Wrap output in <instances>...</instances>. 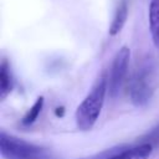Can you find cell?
<instances>
[{
  "label": "cell",
  "mask_w": 159,
  "mask_h": 159,
  "mask_svg": "<svg viewBox=\"0 0 159 159\" xmlns=\"http://www.w3.org/2000/svg\"><path fill=\"white\" fill-rule=\"evenodd\" d=\"M107 92H108L107 80L101 78V81L96 83V86L86 96L82 103L77 107L75 113V119H76V125L80 130L86 132L94 127L103 108Z\"/></svg>",
  "instance_id": "obj_1"
},
{
  "label": "cell",
  "mask_w": 159,
  "mask_h": 159,
  "mask_svg": "<svg viewBox=\"0 0 159 159\" xmlns=\"http://www.w3.org/2000/svg\"><path fill=\"white\" fill-rule=\"evenodd\" d=\"M0 153L5 159H57L48 149L4 130L0 132Z\"/></svg>",
  "instance_id": "obj_2"
},
{
  "label": "cell",
  "mask_w": 159,
  "mask_h": 159,
  "mask_svg": "<svg viewBox=\"0 0 159 159\" xmlns=\"http://www.w3.org/2000/svg\"><path fill=\"white\" fill-rule=\"evenodd\" d=\"M153 92V70L150 65H144L129 82V97L134 106L143 107L152 99Z\"/></svg>",
  "instance_id": "obj_3"
},
{
  "label": "cell",
  "mask_w": 159,
  "mask_h": 159,
  "mask_svg": "<svg viewBox=\"0 0 159 159\" xmlns=\"http://www.w3.org/2000/svg\"><path fill=\"white\" fill-rule=\"evenodd\" d=\"M129 60H130L129 47L122 46L117 51V53L112 61V66L109 70V77L107 81L108 92L112 97H116L122 88V84H123L125 76H127V72H128Z\"/></svg>",
  "instance_id": "obj_4"
},
{
  "label": "cell",
  "mask_w": 159,
  "mask_h": 159,
  "mask_svg": "<svg viewBox=\"0 0 159 159\" xmlns=\"http://www.w3.org/2000/svg\"><path fill=\"white\" fill-rule=\"evenodd\" d=\"M154 147L149 143L142 142L140 144L128 147L125 149H112L107 153H103L99 159H149L153 153Z\"/></svg>",
  "instance_id": "obj_5"
},
{
  "label": "cell",
  "mask_w": 159,
  "mask_h": 159,
  "mask_svg": "<svg viewBox=\"0 0 159 159\" xmlns=\"http://www.w3.org/2000/svg\"><path fill=\"white\" fill-rule=\"evenodd\" d=\"M148 21L152 41L159 48V0H150L148 9Z\"/></svg>",
  "instance_id": "obj_6"
},
{
  "label": "cell",
  "mask_w": 159,
  "mask_h": 159,
  "mask_svg": "<svg viewBox=\"0 0 159 159\" xmlns=\"http://www.w3.org/2000/svg\"><path fill=\"white\" fill-rule=\"evenodd\" d=\"M127 19H128V4H127L125 0H122L118 4L117 9H116V12L113 15L112 22H111L109 29H108V34L111 36L118 35L122 31V29H123Z\"/></svg>",
  "instance_id": "obj_7"
},
{
  "label": "cell",
  "mask_w": 159,
  "mask_h": 159,
  "mask_svg": "<svg viewBox=\"0 0 159 159\" xmlns=\"http://www.w3.org/2000/svg\"><path fill=\"white\" fill-rule=\"evenodd\" d=\"M14 87V80L10 71V66L6 60L1 62L0 66V98L4 99L12 89Z\"/></svg>",
  "instance_id": "obj_8"
},
{
  "label": "cell",
  "mask_w": 159,
  "mask_h": 159,
  "mask_svg": "<svg viewBox=\"0 0 159 159\" xmlns=\"http://www.w3.org/2000/svg\"><path fill=\"white\" fill-rule=\"evenodd\" d=\"M42 107H43V97H39V98L35 101V103L32 104V107L29 108V111H27L26 114L24 116L21 123H22L24 125H31V124L37 119L39 114H40L41 111H42Z\"/></svg>",
  "instance_id": "obj_9"
},
{
  "label": "cell",
  "mask_w": 159,
  "mask_h": 159,
  "mask_svg": "<svg viewBox=\"0 0 159 159\" xmlns=\"http://www.w3.org/2000/svg\"><path fill=\"white\" fill-rule=\"evenodd\" d=\"M143 142H144V143H149V144H152L153 147L159 145V124H158L155 128H153V129L148 133V135L144 138Z\"/></svg>",
  "instance_id": "obj_10"
}]
</instances>
